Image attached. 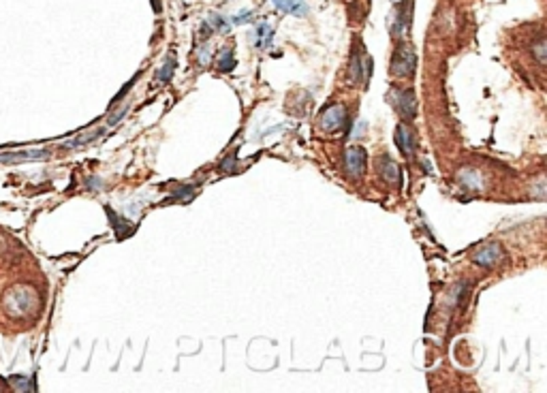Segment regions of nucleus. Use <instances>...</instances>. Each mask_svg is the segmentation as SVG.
I'll use <instances>...</instances> for the list:
<instances>
[{"mask_svg":"<svg viewBox=\"0 0 547 393\" xmlns=\"http://www.w3.org/2000/svg\"><path fill=\"white\" fill-rule=\"evenodd\" d=\"M37 304H39V295L28 284H15V286H11L5 293V298H3V308L13 318H21V316L30 314L37 308Z\"/></svg>","mask_w":547,"mask_h":393,"instance_id":"f257e3e1","label":"nucleus"},{"mask_svg":"<svg viewBox=\"0 0 547 393\" xmlns=\"http://www.w3.org/2000/svg\"><path fill=\"white\" fill-rule=\"evenodd\" d=\"M415 71V52L409 43H400L395 47L393 58H391V73L395 77H409Z\"/></svg>","mask_w":547,"mask_h":393,"instance_id":"f03ea898","label":"nucleus"},{"mask_svg":"<svg viewBox=\"0 0 547 393\" xmlns=\"http://www.w3.org/2000/svg\"><path fill=\"white\" fill-rule=\"evenodd\" d=\"M370 58L364 54V47L361 45H355L353 47V54H351V66H349V75H351V82L353 84H366L368 77H370Z\"/></svg>","mask_w":547,"mask_h":393,"instance_id":"7ed1b4c3","label":"nucleus"},{"mask_svg":"<svg viewBox=\"0 0 547 393\" xmlns=\"http://www.w3.org/2000/svg\"><path fill=\"white\" fill-rule=\"evenodd\" d=\"M344 169L351 178H361L366 171V150L359 145L346 147L344 152Z\"/></svg>","mask_w":547,"mask_h":393,"instance_id":"20e7f679","label":"nucleus"},{"mask_svg":"<svg viewBox=\"0 0 547 393\" xmlns=\"http://www.w3.org/2000/svg\"><path fill=\"white\" fill-rule=\"evenodd\" d=\"M391 101H393V107L400 111V116L413 120L415 113H417V103H415V92L413 90H393L391 92Z\"/></svg>","mask_w":547,"mask_h":393,"instance_id":"39448f33","label":"nucleus"},{"mask_svg":"<svg viewBox=\"0 0 547 393\" xmlns=\"http://www.w3.org/2000/svg\"><path fill=\"white\" fill-rule=\"evenodd\" d=\"M501 259H503V248H501V246L499 244H487V246H483V248H479L475 253V257H472V263H475L477 267L490 269L496 263H501Z\"/></svg>","mask_w":547,"mask_h":393,"instance_id":"423d86ee","label":"nucleus"},{"mask_svg":"<svg viewBox=\"0 0 547 393\" xmlns=\"http://www.w3.org/2000/svg\"><path fill=\"white\" fill-rule=\"evenodd\" d=\"M346 122V107L344 105H332L330 109H325L321 118V129L328 131V133H334L338 129H342V125Z\"/></svg>","mask_w":547,"mask_h":393,"instance_id":"0eeeda50","label":"nucleus"},{"mask_svg":"<svg viewBox=\"0 0 547 393\" xmlns=\"http://www.w3.org/2000/svg\"><path fill=\"white\" fill-rule=\"evenodd\" d=\"M52 156L49 150H19V152H0V161L7 165H17V163H26V161H47Z\"/></svg>","mask_w":547,"mask_h":393,"instance_id":"6e6552de","label":"nucleus"},{"mask_svg":"<svg viewBox=\"0 0 547 393\" xmlns=\"http://www.w3.org/2000/svg\"><path fill=\"white\" fill-rule=\"evenodd\" d=\"M395 143L406 158L415 156V135L406 125H400L395 129Z\"/></svg>","mask_w":547,"mask_h":393,"instance_id":"1a4fd4ad","label":"nucleus"},{"mask_svg":"<svg viewBox=\"0 0 547 393\" xmlns=\"http://www.w3.org/2000/svg\"><path fill=\"white\" fill-rule=\"evenodd\" d=\"M274 5H276L280 11L285 13H291L295 17H306L308 15V5L304 0H271Z\"/></svg>","mask_w":547,"mask_h":393,"instance_id":"9d476101","label":"nucleus"},{"mask_svg":"<svg viewBox=\"0 0 547 393\" xmlns=\"http://www.w3.org/2000/svg\"><path fill=\"white\" fill-rule=\"evenodd\" d=\"M458 182L470 190H481L483 188V182H481V174L475 169H462L458 174Z\"/></svg>","mask_w":547,"mask_h":393,"instance_id":"9b49d317","label":"nucleus"},{"mask_svg":"<svg viewBox=\"0 0 547 393\" xmlns=\"http://www.w3.org/2000/svg\"><path fill=\"white\" fill-rule=\"evenodd\" d=\"M381 176L387 184H400V169L391 161V156H383L381 161Z\"/></svg>","mask_w":547,"mask_h":393,"instance_id":"f8f14e48","label":"nucleus"},{"mask_svg":"<svg viewBox=\"0 0 547 393\" xmlns=\"http://www.w3.org/2000/svg\"><path fill=\"white\" fill-rule=\"evenodd\" d=\"M271 37H274V30H271L269 24H259V26L255 28V33H253V39H255V45H257V47H265V45H269Z\"/></svg>","mask_w":547,"mask_h":393,"instance_id":"ddd939ff","label":"nucleus"},{"mask_svg":"<svg viewBox=\"0 0 547 393\" xmlns=\"http://www.w3.org/2000/svg\"><path fill=\"white\" fill-rule=\"evenodd\" d=\"M103 135V129H98V131H92V133H84V135H80L78 139H73V141H69L64 147H80V145H86V143H90V141H94L96 137H101Z\"/></svg>","mask_w":547,"mask_h":393,"instance_id":"4468645a","label":"nucleus"},{"mask_svg":"<svg viewBox=\"0 0 547 393\" xmlns=\"http://www.w3.org/2000/svg\"><path fill=\"white\" fill-rule=\"evenodd\" d=\"M235 66V58H233V52L231 49H225V52H222L220 56H218V68L220 71H231Z\"/></svg>","mask_w":547,"mask_h":393,"instance_id":"2eb2a0df","label":"nucleus"},{"mask_svg":"<svg viewBox=\"0 0 547 393\" xmlns=\"http://www.w3.org/2000/svg\"><path fill=\"white\" fill-rule=\"evenodd\" d=\"M173 68H176V56H169V58H167V62H165V66H163V68H161V73H159L161 82H169V80H171V75H173Z\"/></svg>","mask_w":547,"mask_h":393,"instance_id":"dca6fc26","label":"nucleus"},{"mask_svg":"<svg viewBox=\"0 0 547 393\" xmlns=\"http://www.w3.org/2000/svg\"><path fill=\"white\" fill-rule=\"evenodd\" d=\"M532 52H535V58H537V62L539 64H545V39L543 37H539L535 43H532Z\"/></svg>","mask_w":547,"mask_h":393,"instance_id":"f3484780","label":"nucleus"},{"mask_svg":"<svg viewBox=\"0 0 547 393\" xmlns=\"http://www.w3.org/2000/svg\"><path fill=\"white\" fill-rule=\"evenodd\" d=\"M235 169H237V156L235 154H229L227 158H222V163H220L222 174H233Z\"/></svg>","mask_w":547,"mask_h":393,"instance_id":"a211bd4d","label":"nucleus"},{"mask_svg":"<svg viewBox=\"0 0 547 393\" xmlns=\"http://www.w3.org/2000/svg\"><path fill=\"white\" fill-rule=\"evenodd\" d=\"M192 192H195L192 186H180V188H178L176 192H173L171 196H173V199H190Z\"/></svg>","mask_w":547,"mask_h":393,"instance_id":"6ab92c4d","label":"nucleus"}]
</instances>
